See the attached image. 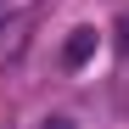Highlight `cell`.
<instances>
[{"instance_id":"1","label":"cell","mask_w":129,"mask_h":129,"mask_svg":"<svg viewBox=\"0 0 129 129\" xmlns=\"http://www.w3.org/2000/svg\"><path fill=\"white\" fill-rule=\"evenodd\" d=\"M90 56H95V28H73V39H68V51H62V62H68V68H84Z\"/></svg>"},{"instance_id":"2","label":"cell","mask_w":129,"mask_h":129,"mask_svg":"<svg viewBox=\"0 0 129 129\" xmlns=\"http://www.w3.org/2000/svg\"><path fill=\"white\" fill-rule=\"evenodd\" d=\"M118 51L129 56V17H123V23H118Z\"/></svg>"},{"instance_id":"3","label":"cell","mask_w":129,"mask_h":129,"mask_svg":"<svg viewBox=\"0 0 129 129\" xmlns=\"http://www.w3.org/2000/svg\"><path fill=\"white\" fill-rule=\"evenodd\" d=\"M45 129H79L73 118H45Z\"/></svg>"}]
</instances>
